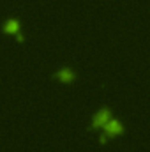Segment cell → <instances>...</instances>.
I'll return each instance as SVG.
<instances>
[{"label":"cell","mask_w":150,"mask_h":152,"mask_svg":"<svg viewBox=\"0 0 150 152\" xmlns=\"http://www.w3.org/2000/svg\"><path fill=\"white\" fill-rule=\"evenodd\" d=\"M111 118H113V117H111V110H110V108H101L97 113L92 117V124H90V127H92V129L104 127Z\"/></svg>","instance_id":"cell-1"},{"label":"cell","mask_w":150,"mask_h":152,"mask_svg":"<svg viewBox=\"0 0 150 152\" xmlns=\"http://www.w3.org/2000/svg\"><path fill=\"white\" fill-rule=\"evenodd\" d=\"M103 131H104V136H106V138H108V136H118V134L124 133V124H122L120 120H117V118H111V120L103 127Z\"/></svg>","instance_id":"cell-2"},{"label":"cell","mask_w":150,"mask_h":152,"mask_svg":"<svg viewBox=\"0 0 150 152\" xmlns=\"http://www.w3.org/2000/svg\"><path fill=\"white\" fill-rule=\"evenodd\" d=\"M20 28H21V25H20V21H18L16 18H9V20H5L4 25H2V30H4L5 34H11V36H18V34H20Z\"/></svg>","instance_id":"cell-4"},{"label":"cell","mask_w":150,"mask_h":152,"mask_svg":"<svg viewBox=\"0 0 150 152\" xmlns=\"http://www.w3.org/2000/svg\"><path fill=\"white\" fill-rule=\"evenodd\" d=\"M53 78L58 80V81H62V83H71V81L76 80V73L71 67H64V69H58V71L53 75Z\"/></svg>","instance_id":"cell-3"}]
</instances>
